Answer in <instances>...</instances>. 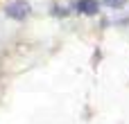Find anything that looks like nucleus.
Listing matches in <instances>:
<instances>
[{"label":"nucleus","instance_id":"1","mask_svg":"<svg viewBox=\"0 0 129 124\" xmlns=\"http://www.w3.org/2000/svg\"><path fill=\"white\" fill-rule=\"evenodd\" d=\"M29 11H32V7H29V2H25V0H14V2H9V5L5 7V14H7L9 18H14V20H25V18L29 16Z\"/></svg>","mask_w":129,"mask_h":124},{"label":"nucleus","instance_id":"2","mask_svg":"<svg viewBox=\"0 0 129 124\" xmlns=\"http://www.w3.org/2000/svg\"><path fill=\"white\" fill-rule=\"evenodd\" d=\"M77 11L79 14H84V16H95L98 14V9H100V5H98V0H77Z\"/></svg>","mask_w":129,"mask_h":124},{"label":"nucleus","instance_id":"3","mask_svg":"<svg viewBox=\"0 0 129 124\" xmlns=\"http://www.w3.org/2000/svg\"><path fill=\"white\" fill-rule=\"evenodd\" d=\"M104 5H109V7H120V5H125V0H104Z\"/></svg>","mask_w":129,"mask_h":124}]
</instances>
